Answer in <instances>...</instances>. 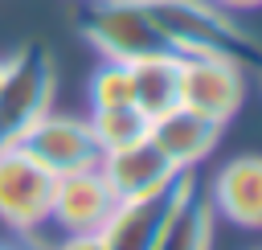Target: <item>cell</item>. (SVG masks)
Returning <instances> with one entry per match:
<instances>
[{
    "label": "cell",
    "instance_id": "6",
    "mask_svg": "<svg viewBox=\"0 0 262 250\" xmlns=\"http://www.w3.org/2000/svg\"><path fill=\"white\" fill-rule=\"evenodd\" d=\"M16 148H25L53 176L98 168V160H102V148H98V139L90 131V119H82V115H57V111H49L41 123H33L20 135Z\"/></svg>",
    "mask_w": 262,
    "mask_h": 250
},
{
    "label": "cell",
    "instance_id": "12",
    "mask_svg": "<svg viewBox=\"0 0 262 250\" xmlns=\"http://www.w3.org/2000/svg\"><path fill=\"white\" fill-rule=\"evenodd\" d=\"M131 90H135V111L143 119H160L164 111L180 107V57L176 53H160V57H143L131 66Z\"/></svg>",
    "mask_w": 262,
    "mask_h": 250
},
{
    "label": "cell",
    "instance_id": "5",
    "mask_svg": "<svg viewBox=\"0 0 262 250\" xmlns=\"http://www.w3.org/2000/svg\"><path fill=\"white\" fill-rule=\"evenodd\" d=\"M242 98H246V66L209 53L180 57V107L229 123L242 111Z\"/></svg>",
    "mask_w": 262,
    "mask_h": 250
},
{
    "label": "cell",
    "instance_id": "8",
    "mask_svg": "<svg viewBox=\"0 0 262 250\" xmlns=\"http://www.w3.org/2000/svg\"><path fill=\"white\" fill-rule=\"evenodd\" d=\"M115 205H119V197L111 193L106 176L98 168H82V172L57 176L49 221L61 234H98L106 225V217L115 213Z\"/></svg>",
    "mask_w": 262,
    "mask_h": 250
},
{
    "label": "cell",
    "instance_id": "2",
    "mask_svg": "<svg viewBox=\"0 0 262 250\" xmlns=\"http://www.w3.org/2000/svg\"><path fill=\"white\" fill-rule=\"evenodd\" d=\"M57 66L45 45H20L0 61V148L20 143V135L53 111Z\"/></svg>",
    "mask_w": 262,
    "mask_h": 250
},
{
    "label": "cell",
    "instance_id": "14",
    "mask_svg": "<svg viewBox=\"0 0 262 250\" xmlns=\"http://www.w3.org/2000/svg\"><path fill=\"white\" fill-rule=\"evenodd\" d=\"M147 127H151V119H143L135 107H94L90 111V131H94V139H98L102 152L143 139Z\"/></svg>",
    "mask_w": 262,
    "mask_h": 250
},
{
    "label": "cell",
    "instance_id": "7",
    "mask_svg": "<svg viewBox=\"0 0 262 250\" xmlns=\"http://www.w3.org/2000/svg\"><path fill=\"white\" fill-rule=\"evenodd\" d=\"M188 184H192V172H180L160 193H147V197H135V201H119L115 213L106 217V225L98 230L102 246L106 250H151L156 238L164 234L168 217L176 213V205H180Z\"/></svg>",
    "mask_w": 262,
    "mask_h": 250
},
{
    "label": "cell",
    "instance_id": "16",
    "mask_svg": "<svg viewBox=\"0 0 262 250\" xmlns=\"http://www.w3.org/2000/svg\"><path fill=\"white\" fill-rule=\"evenodd\" d=\"M53 250H106L98 234H61V242Z\"/></svg>",
    "mask_w": 262,
    "mask_h": 250
},
{
    "label": "cell",
    "instance_id": "17",
    "mask_svg": "<svg viewBox=\"0 0 262 250\" xmlns=\"http://www.w3.org/2000/svg\"><path fill=\"white\" fill-rule=\"evenodd\" d=\"M213 4H221L225 12H250V8H262V0H213Z\"/></svg>",
    "mask_w": 262,
    "mask_h": 250
},
{
    "label": "cell",
    "instance_id": "13",
    "mask_svg": "<svg viewBox=\"0 0 262 250\" xmlns=\"http://www.w3.org/2000/svg\"><path fill=\"white\" fill-rule=\"evenodd\" d=\"M213 221H217V213H213L205 189L192 180L151 250H213Z\"/></svg>",
    "mask_w": 262,
    "mask_h": 250
},
{
    "label": "cell",
    "instance_id": "18",
    "mask_svg": "<svg viewBox=\"0 0 262 250\" xmlns=\"http://www.w3.org/2000/svg\"><path fill=\"white\" fill-rule=\"evenodd\" d=\"M0 250H12V246H4V242H0Z\"/></svg>",
    "mask_w": 262,
    "mask_h": 250
},
{
    "label": "cell",
    "instance_id": "11",
    "mask_svg": "<svg viewBox=\"0 0 262 250\" xmlns=\"http://www.w3.org/2000/svg\"><path fill=\"white\" fill-rule=\"evenodd\" d=\"M205 197L217 217H225L242 230H262V156L225 160Z\"/></svg>",
    "mask_w": 262,
    "mask_h": 250
},
{
    "label": "cell",
    "instance_id": "4",
    "mask_svg": "<svg viewBox=\"0 0 262 250\" xmlns=\"http://www.w3.org/2000/svg\"><path fill=\"white\" fill-rule=\"evenodd\" d=\"M57 176L41 168L25 148H0V221L16 234H37L49 221Z\"/></svg>",
    "mask_w": 262,
    "mask_h": 250
},
{
    "label": "cell",
    "instance_id": "9",
    "mask_svg": "<svg viewBox=\"0 0 262 250\" xmlns=\"http://www.w3.org/2000/svg\"><path fill=\"white\" fill-rule=\"evenodd\" d=\"M98 172L106 176V184H111V193H115L119 201H135V197L160 193L164 184H172V180L180 176V172L172 168V160L151 143V135L102 152Z\"/></svg>",
    "mask_w": 262,
    "mask_h": 250
},
{
    "label": "cell",
    "instance_id": "19",
    "mask_svg": "<svg viewBox=\"0 0 262 250\" xmlns=\"http://www.w3.org/2000/svg\"><path fill=\"white\" fill-rule=\"evenodd\" d=\"M258 74H262V70H258Z\"/></svg>",
    "mask_w": 262,
    "mask_h": 250
},
{
    "label": "cell",
    "instance_id": "3",
    "mask_svg": "<svg viewBox=\"0 0 262 250\" xmlns=\"http://www.w3.org/2000/svg\"><path fill=\"white\" fill-rule=\"evenodd\" d=\"M82 37L106 61H123V66L172 53L164 45L156 20L147 16L143 0H90V8L82 16Z\"/></svg>",
    "mask_w": 262,
    "mask_h": 250
},
{
    "label": "cell",
    "instance_id": "1",
    "mask_svg": "<svg viewBox=\"0 0 262 250\" xmlns=\"http://www.w3.org/2000/svg\"><path fill=\"white\" fill-rule=\"evenodd\" d=\"M143 8L176 57L209 53V57H229L237 66L262 70V41L254 33H246L221 4H213V0H143Z\"/></svg>",
    "mask_w": 262,
    "mask_h": 250
},
{
    "label": "cell",
    "instance_id": "15",
    "mask_svg": "<svg viewBox=\"0 0 262 250\" xmlns=\"http://www.w3.org/2000/svg\"><path fill=\"white\" fill-rule=\"evenodd\" d=\"M90 111L94 107H135V90H131V66L123 61H98V70L90 74Z\"/></svg>",
    "mask_w": 262,
    "mask_h": 250
},
{
    "label": "cell",
    "instance_id": "10",
    "mask_svg": "<svg viewBox=\"0 0 262 250\" xmlns=\"http://www.w3.org/2000/svg\"><path fill=\"white\" fill-rule=\"evenodd\" d=\"M221 131H225V123H217L201 111H188V107H172L160 119H151V127H147L151 143L172 160L176 172H192L221 143Z\"/></svg>",
    "mask_w": 262,
    "mask_h": 250
}]
</instances>
